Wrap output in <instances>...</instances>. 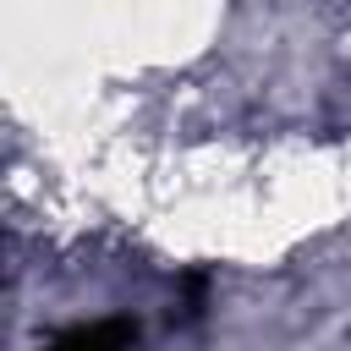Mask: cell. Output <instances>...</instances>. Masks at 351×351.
<instances>
[{
	"label": "cell",
	"mask_w": 351,
	"mask_h": 351,
	"mask_svg": "<svg viewBox=\"0 0 351 351\" xmlns=\"http://www.w3.org/2000/svg\"><path fill=\"white\" fill-rule=\"evenodd\" d=\"M137 329L126 318H104V324H88V329H71L66 340H55L49 351H132Z\"/></svg>",
	"instance_id": "obj_1"
}]
</instances>
